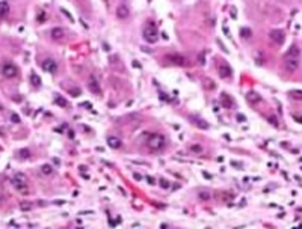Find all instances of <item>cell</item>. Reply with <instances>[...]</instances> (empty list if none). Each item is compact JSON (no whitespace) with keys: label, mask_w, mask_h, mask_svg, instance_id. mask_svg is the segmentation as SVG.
I'll return each mask as SVG.
<instances>
[{"label":"cell","mask_w":302,"mask_h":229,"mask_svg":"<svg viewBox=\"0 0 302 229\" xmlns=\"http://www.w3.org/2000/svg\"><path fill=\"white\" fill-rule=\"evenodd\" d=\"M30 83H32V86H36V88H39L41 84H42L39 76H38V74H35V72L30 74Z\"/></svg>","instance_id":"obj_14"},{"label":"cell","mask_w":302,"mask_h":229,"mask_svg":"<svg viewBox=\"0 0 302 229\" xmlns=\"http://www.w3.org/2000/svg\"><path fill=\"white\" fill-rule=\"evenodd\" d=\"M284 66H285V70H287V71L295 72V71H298V70H299L301 62H299V59H295V57H285V60H284Z\"/></svg>","instance_id":"obj_5"},{"label":"cell","mask_w":302,"mask_h":229,"mask_svg":"<svg viewBox=\"0 0 302 229\" xmlns=\"http://www.w3.org/2000/svg\"><path fill=\"white\" fill-rule=\"evenodd\" d=\"M107 145L110 148H113V149H118V148L123 146V142H121V139L116 136H109L107 137Z\"/></svg>","instance_id":"obj_10"},{"label":"cell","mask_w":302,"mask_h":229,"mask_svg":"<svg viewBox=\"0 0 302 229\" xmlns=\"http://www.w3.org/2000/svg\"><path fill=\"white\" fill-rule=\"evenodd\" d=\"M204 84H205V89H215V82H213V80L205 78L204 80Z\"/></svg>","instance_id":"obj_21"},{"label":"cell","mask_w":302,"mask_h":229,"mask_svg":"<svg viewBox=\"0 0 302 229\" xmlns=\"http://www.w3.org/2000/svg\"><path fill=\"white\" fill-rule=\"evenodd\" d=\"M271 122H272L273 125H278V122H277V119H275V118H271Z\"/></svg>","instance_id":"obj_30"},{"label":"cell","mask_w":302,"mask_h":229,"mask_svg":"<svg viewBox=\"0 0 302 229\" xmlns=\"http://www.w3.org/2000/svg\"><path fill=\"white\" fill-rule=\"evenodd\" d=\"M271 38H272V41H273V42H277V44L281 45L283 42H284V39H285V35H284V32H283V30L273 29V30H271Z\"/></svg>","instance_id":"obj_8"},{"label":"cell","mask_w":302,"mask_h":229,"mask_svg":"<svg viewBox=\"0 0 302 229\" xmlns=\"http://www.w3.org/2000/svg\"><path fill=\"white\" fill-rule=\"evenodd\" d=\"M89 90H91L92 94H100V92H101V88H100V83L97 82V78H95V76H91V77H89Z\"/></svg>","instance_id":"obj_9"},{"label":"cell","mask_w":302,"mask_h":229,"mask_svg":"<svg viewBox=\"0 0 302 229\" xmlns=\"http://www.w3.org/2000/svg\"><path fill=\"white\" fill-rule=\"evenodd\" d=\"M240 35L243 36V38H249V36H251V30L245 27V29H242V30H240Z\"/></svg>","instance_id":"obj_24"},{"label":"cell","mask_w":302,"mask_h":229,"mask_svg":"<svg viewBox=\"0 0 302 229\" xmlns=\"http://www.w3.org/2000/svg\"><path fill=\"white\" fill-rule=\"evenodd\" d=\"M197 125H201L203 128H209V125L204 124V121H199V119H197Z\"/></svg>","instance_id":"obj_27"},{"label":"cell","mask_w":302,"mask_h":229,"mask_svg":"<svg viewBox=\"0 0 302 229\" xmlns=\"http://www.w3.org/2000/svg\"><path fill=\"white\" fill-rule=\"evenodd\" d=\"M11 121H12L14 124H18V122H21L20 116H18V115H15V113H12V115H11Z\"/></svg>","instance_id":"obj_25"},{"label":"cell","mask_w":302,"mask_h":229,"mask_svg":"<svg viewBox=\"0 0 302 229\" xmlns=\"http://www.w3.org/2000/svg\"><path fill=\"white\" fill-rule=\"evenodd\" d=\"M116 15H118V18H127L129 17V8H127V5L121 3L118 8H116Z\"/></svg>","instance_id":"obj_11"},{"label":"cell","mask_w":302,"mask_h":229,"mask_svg":"<svg viewBox=\"0 0 302 229\" xmlns=\"http://www.w3.org/2000/svg\"><path fill=\"white\" fill-rule=\"evenodd\" d=\"M199 199L207 200V199H210V194L207 193V191H201V193H199Z\"/></svg>","instance_id":"obj_26"},{"label":"cell","mask_w":302,"mask_h":229,"mask_svg":"<svg viewBox=\"0 0 302 229\" xmlns=\"http://www.w3.org/2000/svg\"><path fill=\"white\" fill-rule=\"evenodd\" d=\"M41 172L44 175H50V173H53V167L50 166V164H44V166L41 167Z\"/></svg>","instance_id":"obj_19"},{"label":"cell","mask_w":302,"mask_h":229,"mask_svg":"<svg viewBox=\"0 0 302 229\" xmlns=\"http://www.w3.org/2000/svg\"><path fill=\"white\" fill-rule=\"evenodd\" d=\"M18 157H20L21 160L30 158V151L27 149V148H23V149H20V151H18Z\"/></svg>","instance_id":"obj_16"},{"label":"cell","mask_w":302,"mask_h":229,"mask_svg":"<svg viewBox=\"0 0 302 229\" xmlns=\"http://www.w3.org/2000/svg\"><path fill=\"white\" fill-rule=\"evenodd\" d=\"M221 98H222V104H224L225 107H230V106H231V100H230L228 95H224V94H222Z\"/></svg>","instance_id":"obj_20"},{"label":"cell","mask_w":302,"mask_h":229,"mask_svg":"<svg viewBox=\"0 0 302 229\" xmlns=\"http://www.w3.org/2000/svg\"><path fill=\"white\" fill-rule=\"evenodd\" d=\"M168 59L169 60H174V63H178V65H183V63H184V59H183V57H180V56H168Z\"/></svg>","instance_id":"obj_18"},{"label":"cell","mask_w":302,"mask_h":229,"mask_svg":"<svg viewBox=\"0 0 302 229\" xmlns=\"http://www.w3.org/2000/svg\"><path fill=\"white\" fill-rule=\"evenodd\" d=\"M55 101H56V103L59 104V106H67V100H63V98L61 97V95H56Z\"/></svg>","instance_id":"obj_23"},{"label":"cell","mask_w":302,"mask_h":229,"mask_svg":"<svg viewBox=\"0 0 302 229\" xmlns=\"http://www.w3.org/2000/svg\"><path fill=\"white\" fill-rule=\"evenodd\" d=\"M160 185H162V187H165V189H168V187H169V184H168V181H163V179L160 181Z\"/></svg>","instance_id":"obj_28"},{"label":"cell","mask_w":302,"mask_h":229,"mask_svg":"<svg viewBox=\"0 0 302 229\" xmlns=\"http://www.w3.org/2000/svg\"><path fill=\"white\" fill-rule=\"evenodd\" d=\"M65 36V30L61 29V27H55L51 30V38L53 39H62Z\"/></svg>","instance_id":"obj_12"},{"label":"cell","mask_w":302,"mask_h":229,"mask_svg":"<svg viewBox=\"0 0 302 229\" xmlns=\"http://www.w3.org/2000/svg\"><path fill=\"white\" fill-rule=\"evenodd\" d=\"M14 185H15V189H17L18 191H23V193H26V190H27V178H26V175L24 173H17L14 177Z\"/></svg>","instance_id":"obj_3"},{"label":"cell","mask_w":302,"mask_h":229,"mask_svg":"<svg viewBox=\"0 0 302 229\" xmlns=\"http://www.w3.org/2000/svg\"><path fill=\"white\" fill-rule=\"evenodd\" d=\"M2 74L5 77H8V78H14L18 74V70H17L15 65H12V63H5V65L2 66Z\"/></svg>","instance_id":"obj_6"},{"label":"cell","mask_w":302,"mask_h":229,"mask_svg":"<svg viewBox=\"0 0 302 229\" xmlns=\"http://www.w3.org/2000/svg\"><path fill=\"white\" fill-rule=\"evenodd\" d=\"M246 100L249 101V103H258L261 98H260V95H258L257 92H248L246 94Z\"/></svg>","instance_id":"obj_15"},{"label":"cell","mask_w":302,"mask_h":229,"mask_svg":"<svg viewBox=\"0 0 302 229\" xmlns=\"http://www.w3.org/2000/svg\"><path fill=\"white\" fill-rule=\"evenodd\" d=\"M8 9H9L8 2H0V17H3V15L8 12Z\"/></svg>","instance_id":"obj_17"},{"label":"cell","mask_w":302,"mask_h":229,"mask_svg":"<svg viewBox=\"0 0 302 229\" xmlns=\"http://www.w3.org/2000/svg\"><path fill=\"white\" fill-rule=\"evenodd\" d=\"M190 151L195 152V154H199V152H203V146L201 145H192L190 146Z\"/></svg>","instance_id":"obj_22"},{"label":"cell","mask_w":302,"mask_h":229,"mask_svg":"<svg viewBox=\"0 0 302 229\" xmlns=\"http://www.w3.org/2000/svg\"><path fill=\"white\" fill-rule=\"evenodd\" d=\"M21 208H23V210H29L30 208V204H26V202H24V204H21Z\"/></svg>","instance_id":"obj_29"},{"label":"cell","mask_w":302,"mask_h":229,"mask_svg":"<svg viewBox=\"0 0 302 229\" xmlns=\"http://www.w3.org/2000/svg\"><path fill=\"white\" fill-rule=\"evenodd\" d=\"M148 146H150L151 151L159 152L165 148V137L162 134H153L150 139H148Z\"/></svg>","instance_id":"obj_1"},{"label":"cell","mask_w":302,"mask_h":229,"mask_svg":"<svg viewBox=\"0 0 302 229\" xmlns=\"http://www.w3.org/2000/svg\"><path fill=\"white\" fill-rule=\"evenodd\" d=\"M299 54H301L299 47H292V48L287 51V56L285 57H295V59H299Z\"/></svg>","instance_id":"obj_13"},{"label":"cell","mask_w":302,"mask_h":229,"mask_svg":"<svg viewBox=\"0 0 302 229\" xmlns=\"http://www.w3.org/2000/svg\"><path fill=\"white\" fill-rule=\"evenodd\" d=\"M157 36H159V32H157V27H156V24L154 23H150L147 26V27L144 29V38L147 42H156L157 41Z\"/></svg>","instance_id":"obj_2"},{"label":"cell","mask_w":302,"mask_h":229,"mask_svg":"<svg viewBox=\"0 0 302 229\" xmlns=\"http://www.w3.org/2000/svg\"><path fill=\"white\" fill-rule=\"evenodd\" d=\"M218 72H219V76L225 80H230L233 77V71H231V68L228 66L227 62H218Z\"/></svg>","instance_id":"obj_4"},{"label":"cell","mask_w":302,"mask_h":229,"mask_svg":"<svg viewBox=\"0 0 302 229\" xmlns=\"http://www.w3.org/2000/svg\"><path fill=\"white\" fill-rule=\"evenodd\" d=\"M41 66H42V70H44V71L51 72V74H55L57 71V63L53 60V59H45L44 62L41 63Z\"/></svg>","instance_id":"obj_7"}]
</instances>
